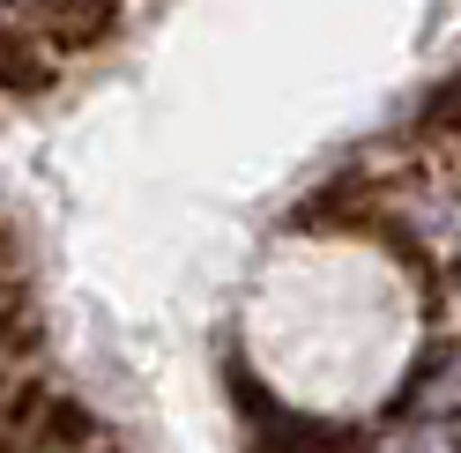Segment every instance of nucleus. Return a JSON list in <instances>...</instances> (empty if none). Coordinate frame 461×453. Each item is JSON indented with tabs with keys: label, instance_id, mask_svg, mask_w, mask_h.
<instances>
[{
	"label": "nucleus",
	"instance_id": "0eeeda50",
	"mask_svg": "<svg viewBox=\"0 0 461 453\" xmlns=\"http://www.w3.org/2000/svg\"><path fill=\"white\" fill-rule=\"evenodd\" d=\"M387 453H454V446H447L439 431H402V439H394Z\"/></svg>",
	"mask_w": 461,
	"mask_h": 453
},
{
	"label": "nucleus",
	"instance_id": "1a4fd4ad",
	"mask_svg": "<svg viewBox=\"0 0 461 453\" xmlns=\"http://www.w3.org/2000/svg\"><path fill=\"white\" fill-rule=\"evenodd\" d=\"M0 8H31V0H0Z\"/></svg>",
	"mask_w": 461,
	"mask_h": 453
},
{
	"label": "nucleus",
	"instance_id": "6e6552de",
	"mask_svg": "<svg viewBox=\"0 0 461 453\" xmlns=\"http://www.w3.org/2000/svg\"><path fill=\"white\" fill-rule=\"evenodd\" d=\"M8 298H23V290H15V261H8V238H0V305H8Z\"/></svg>",
	"mask_w": 461,
	"mask_h": 453
},
{
	"label": "nucleus",
	"instance_id": "f03ea898",
	"mask_svg": "<svg viewBox=\"0 0 461 453\" xmlns=\"http://www.w3.org/2000/svg\"><path fill=\"white\" fill-rule=\"evenodd\" d=\"M60 82V52L45 45V31L23 8H0V97H45Z\"/></svg>",
	"mask_w": 461,
	"mask_h": 453
},
{
	"label": "nucleus",
	"instance_id": "f257e3e1",
	"mask_svg": "<svg viewBox=\"0 0 461 453\" xmlns=\"http://www.w3.org/2000/svg\"><path fill=\"white\" fill-rule=\"evenodd\" d=\"M23 15L45 31V45L60 52V60H75V52H97V45L120 38L127 0H31Z\"/></svg>",
	"mask_w": 461,
	"mask_h": 453
},
{
	"label": "nucleus",
	"instance_id": "423d86ee",
	"mask_svg": "<svg viewBox=\"0 0 461 453\" xmlns=\"http://www.w3.org/2000/svg\"><path fill=\"white\" fill-rule=\"evenodd\" d=\"M38 394H52L38 372H15V364H0V423H8V416H23V409L38 402Z\"/></svg>",
	"mask_w": 461,
	"mask_h": 453
},
{
	"label": "nucleus",
	"instance_id": "39448f33",
	"mask_svg": "<svg viewBox=\"0 0 461 453\" xmlns=\"http://www.w3.org/2000/svg\"><path fill=\"white\" fill-rule=\"evenodd\" d=\"M410 402H431V409H461V350L439 364V372H424V379H417V394H410ZM431 409H424V416H431Z\"/></svg>",
	"mask_w": 461,
	"mask_h": 453
},
{
	"label": "nucleus",
	"instance_id": "7ed1b4c3",
	"mask_svg": "<svg viewBox=\"0 0 461 453\" xmlns=\"http://www.w3.org/2000/svg\"><path fill=\"white\" fill-rule=\"evenodd\" d=\"M417 134L431 141V156H439V164H461V75H447L439 90L424 97V111H417Z\"/></svg>",
	"mask_w": 461,
	"mask_h": 453
},
{
	"label": "nucleus",
	"instance_id": "20e7f679",
	"mask_svg": "<svg viewBox=\"0 0 461 453\" xmlns=\"http://www.w3.org/2000/svg\"><path fill=\"white\" fill-rule=\"evenodd\" d=\"M23 350H38V313L23 298H8L0 305V364H15Z\"/></svg>",
	"mask_w": 461,
	"mask_h": 453
}]
</instances>
